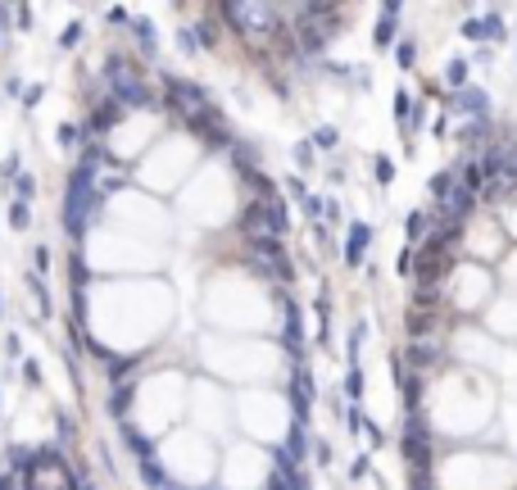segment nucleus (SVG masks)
I'll list each match as a JSON object with an SVG mask.
<instances>
[{"mask_svg": "<svg viewBox=\"0 0 517 490\" xmlns=\"http://www.w3.org/2000/svg\"><path fill=\"white\" fill-rule=\"evenodd\" d=\"M300 336H304V318H300V304L286 300V345L300 350Z\"/></svg>", "mask_w": 517, "mask_h": 490, "instance_id": "obj_12", "label": "nucleus"}, {"mask_svg": "<svg viewBox=\"0 0 517 490\" xmlns=\"http://www.w3.org/2000/svg\"><path fill=\"white\" fill-rule=\"evenodd\" d=\"M14 191H19V200L28 204V200H32V191H36V182H32L28 173H19V177H14Z\"/></svg>", "mask_w": 517, "mask_h": 490, "instance_id": "obj_26", "label": "nucleus"}, {"mask_svg": "<svg viewBox=\"0 0 517 490\" xmlns=\"http://www.w3.org/2000/svg\"><path fill=\"white\" fill-rule=\"evenodd\" d=\"M187 127L209 145V150H231V132L223 127L218 109H200V114H187Z\"/></svg>", "mask_w": 517, "mask_h": 490, "instance_id": "obj_1", "label": "nucleus"}, {"mask_svg": "<svg viewBox=\"0 0 517 490\" xmlns=\"http://www.w3.org/2000/svg\"><path fill=\"white\" fill-rule=\"evenodd\" d=\"M286 191L295 195V200H304V195H309V187H304V177H300V173H291V177H286Z\"/></svg>", "mask_w": 517, "mask_h": 490, "instance_id": "obj_29", "label": "nucleus"}, {"mask_svg": "<svg viewBox=\"0 0 517 490\" xmlns=\"http://www.w3.org/2000/svg\"><path fill=\"white\" fill-rule=\"evenodd\" d=\"M345 400H350V404L363 400V372H359V363H350V372H345Z\"/></svg>", "mask_w": 517, "mask_h": 490, "instance_id": "obj_16", "label": "nucleus"}, {"mask_svg": "<svg viewBox=\"0 0 517 490\" xmlns=\"http://www.w3.org/2000/svg\"><path fill=\"white\" fill-rule=\"evenodd\" d=\"M223 14L254 36V32H263V23H277L281 9H273V5H236V0H231V5H223Z\"/></svg>", "mask_w": 517, "mask_h": 490, "instance_id": "obj_2", "label": "nucleus"}, {"mask_svg": "<svg viewBox=\"0 0 517 490\" xmlns=\"http://www.w3.org/2000/svg\"><path fill=\"white\" fill-rule=\"evenodd\" d=\"M467 68H472L467 59H449V64H445V82H449L454 91H463V87H467Z\"/></svg>", "mask_w": 517, "mask_h": 490, "instance_id": "obj_15", "label": "nucleus"}, {"mask_svg": "<svg viewBox=\"0 0 517 490\" xmlns=\"http://www.w3.org/2000/svg\"><path fill=\"white\" fill-rule=\"evenodd\" d=\"M309 145H313V155L318 150H336V145H340V132L336 127H318L313 137H309Z\"/></svg>", "mask_w": 517, "mask_h": 490, "instance_id": "obj_17", "label": "nucleus"}, {"mask_svg": "<svg viewBox=\"0 0 517 490\" xmlns=\"http://www.w3.org/2000/svg\"><path fill=\"white\" fill-rule=\"evenodd\" d=\"M323 73H327L331 82H345V78H350V68H345V64H323Z\"/></svg>", "mask_w": 517, "mask_h": 490, "instance_id": "obj_34", "label": "nucleus"}, {"mask_svg": "<svg viewBox=\"0 0 517 490\" xmlns=\"http://www.w3.org/2000/svg\"><path fill=\"white\" fill-rule=\"evenodd\" d=\"M122 440H127V449H132V454H137L141 463H150V459H155V440H145L137 427H122Z\"/></svg>", "mask_w": 517, "mask_h": 490, "instance_id": "obj_11", "label": "nucleus"}, {"mask_svg": "<svg viewBox=\"0 0 517 490\" xmlns=\"http://www.w3.org/2000/svg\"><path fill=\"white\" fill-rule=\"evenodd\" d=\"M177 46H182V55H195V51H200V41H195V28H182Z\"/></svg>", "mask_w": 517, "mask_h": 490, "instance_id": "obj_27", "label": "nucleus"}, {"mask_svg": "<svg viewBox=\"0 0 517 490\" xmlns=\"http://www.w3.org/2000/svg\"><path fill=\"white\" fill-rule=\"evenodd\" d=\"M78 141V127H73V123H64V127H59V145H73Z\"/></svg>", "mask_w": 517, "mask_h": 490, "instance_id": "obj_36", "label": "nucleus"}, {"mask_svg": "<svg viewBox=\"0 0 517 490\" xmlns=\"http://www.w3.org/2000/svg\"><path fill=\"white\" fill-rule=\"evenodd\" d=\"M350 476H354V481H359V476H367V454H359V459L350 463Z\"/></svg>", "mask_w": 517, "mask_h": 490, "instance_id": "obj_35", "label": "nucleus"}, {"mask_svg": "<svg viewBox=\"0 0 517 490\" xmlns=\"http://www.w3.org/2000/svg\"><path fill=\"white\" fill-rule=\"evenodd\" d=\"M127 404H132V382H127V386H114V400H109V413H114V418H122V413H127Z\"/></svg>", "mask_w": 517, "mask_h": 490, "instance_id": "obj_22", "label": "nucleus"}, {"mask_svg": "<svg viewBox=\"0 0 517 490\" xmlns=\"http://www.w3.org/2000/svg\"><path fill=\"white\" fill-rule=\"evenodd\" d=\"M313 400H318V386H313V377L304 372V368H295V382H291V409H295V422H304V418H309Z\"/></svg>", "mask_w": 517, "mask_h": 490, "instance_id": "obj_4", "label": "nucleus"}, {"mask_svg": "<svg viewBox=\"0 0 517 490\" xmlns=\"http://www.w3.org/2000/svg\"><path fill=\"white\" fill-rule=\"evenodd\" d=\"M395 118H400V127L409 132V123H413V95L404 91V87L395 91Z\"/></svg>", "mask_w": 517, "mask_h": 490, "instance_id": "obj_19", "label": "nucleus"}, {"mask_svg": "<svg viewBox=\"0 0 517 490\" xmlns=\"http://www.w3.org/2000/svg\"><path fill=\"white\" fill-rule=\"evenodd\" d=\"M427 187H431V195H436V204H440V200H445V195H449L454 187H459V177H454V168H440V173L431 177Z\"/></svg>", "mask_w": 517, "mask_h": 490, "instance_id": "obj_14", "label": "nucleus"}, {"mask_svg": "<svg viewBox=\"0 0 517 490\" xmlns=\"http://www.w3.org/2000/svg\"><path fill=\"white\" fill-rule=\"evenodd\" d=\"M122 114H127V109H118L114 100H100V109L91 114V123H86V137H91V132H109Z\"/></svg>", "mask_w": 517, "mask_h": 490, "instance_id": "obj_8", "label": "nucleus"}, {"mask_svg": "<svg viewBox=\"0 0 517 490\" xmlns=\"http://www.w3.org/2000/svg\"><path fill=\"white\" fill-rule=\"evenodd\" d=\"M404 372H431V368H440V345H427V340H409V350H404L400 359Z\"/></svg>", "mask_w": 517, "mask_h": 490, "instance_id": "obj_3", "label": "nucleus"}, {"mask_svg": "<svg viewBox=\"0 0 517 490\" xmlns=\"http://www.w3.org/2000/svg\"><path fill=\"white\" fill-rule=\"evenodd\" d=\"M367 241H372V227H367V223H350V236H345V264H363Z\"/></svg>", "mask_w": 517, "mask_h": 490, "instance_id": "obj_7", "label": "nucleus"}, {"mask_svg": "<svg viewBox=\"0 0 517 490\" xmlns=\"http://www.w3.org/2000/svg\"><path fill=\"white\" fill-rule=\"evenodd\" d=\"M427 231H431V214H427V209H413L409 218H404V236H409V245H413V241L422 245Z\"/></svg>", "mask_w": 517, "mask_h": 490, "instance_id": "obj_9", "label": "nucleus"}, {"mask_svg": "<svg viewBox=\"0 0 517 490\" xmlns=\"http://www.w3.org/2000/svg\"><path fill=\"white\" fill-rule=\"evenodd\" d=\"M291 159H295V168H313V145H309V141H295Z\"/></svg>", "mask_w": 517, "mask_h": 490, "instance_id": "obj_24", "label": "nucleus"}, {"mask_svg": "<svg viewBox=\"0 0 517 490\" xmlns=\"http://www.w3.org/2000/svg\"><path fill=\"white\" fill-rule=\"evenodd\" d=\"M372 177H377V187H390V182H395V159L377 155L372 159Z\"/></svg>", "mask_w": 517, "mask_h": 490, "instance_id": "obj_18", "label": "nucleus"}, {"mask_svg": "<svg viewBox=\"0 0 517 490\" xmlns=\"http://www.w3.org/2000/svg\"><path fill=\"white\" fill-rule=\"evenodd\" d=\"M132 32H137V46H141V51H145V55H155V28H150V23L137 19V23H132Z\"/></svg>", "mask_w": 517, "mask_h": 490, "instance_id": "obj_21", "label": "nucleus"}, {"mask_svg": "<svg viewBox=\"0 0 517 490\" xmlns=\"http://www.w3.org/2000/svg\"><path fill=\"white\" fill-rule=\"evenodd\" d=\"M23 105H28V109L41 105V87H28V91H23Z\"/></svg>", "mask_w": 517, "mask_h": 490, "instance_id": "obj_37", "label": "nucleus"}, {"mask_svg": "<svg viewBox=\"0 0 517 490\" xmlns=\"http://www.w3.org/2000/svg\"><path fill=\"white\" fill-rule=\"evenodd\" d=\"M459 32L467 36V41H503V36H508V32H503V19H499V14H486V19H467Z\"/></svg>", "mask_w": 517, "mask_h": 490, "instance_id": "obj_6", "label": "nucleus"}, {"mask_svg": "<svg viewBox=\"0 0 517 490\" xmlns=\"http://www.w3.org/2000/svg\"><path fill=\"white\" fill-rule=\"evenodd\" d=\"M300 209L309 214V218H318V214H323V200H318V195H304V200H300Z\"/></svg>", "mask_w": 517, "mask_h": 490, "instance_id": "obj_32", "label": "nucleus"}, {"mask_svg": "<svg viewBox=\"0 0 517 490\" xmlns=\"http://www.w3.org/2000/svg\"><path fill=\"white\" fill-rule=\"evenodd\" d=\"M141 476H145V486H150V490H164V486L172 481L168 472H159V463H155V459H150V463H141Z\"/></svg>", "mask_w": 517, "mask_h": 490, "instance_id": "obj_20", "label": "nucleus"}, {"mask_svg": "<svg viewBox=\"0 0 517 490\" xmlns=\"http://www.w3.org/2000/svg\"><path fill=\"white\" fill-rule=\"evenodd\" d=\"M372 46H377V51H390V46H395V19H386V14L377 19V28H372Z\"/></svg>", "mask_w": 517, "mask_h": 490, "instance_id": "obj_13", "label": "nucleus"}, {"mask_svg": "<svg viewBox=\"0 0 517 490\" xmlns=\"http://www.w3.org/2000/svg\"><path fill=\"white\" fill-rule=\"evenodd\" d=\"M449 109H454V114H463V118H486L490 114V95L476 91V87H463V91L449 95Z\"/></svg>", "mask_w": 517, "mask_h": 490, "instance_id": "obj_5", "label": "nucleus"}, {"mask_svg": "<svg viewBox=\"0 0 517 490\" xmlns=\"http://www.w3.org/2000/svg\"><path fill=\"white\" fill-rule=\"evenodd\" d=\"M28 223H32V209H28L23 200H14V204H9V227H14V231H23Z\"/></svg>", "mask_w": 517, "mask_h": 490, "instance_id": "obj_23", "label": "nucleus"}, {"mask_svg": "<svg viewBox=\"0 0 517 490\" xmlns=\"http://www.w3.org/2000/svg\"><path fill=\"white\" fill-rule=\"evenodd\" d=\"M82 32H86L82 23H68V28H64V36H59V46H64V51H73V46L82 41Z\"/></svg>", "mask_w": 517, "mask_h": 490, "instance_id": "obj_25", "label": "nucleus"}, {"mask_svg": "<svg viewBox=\"0 0 517 490\" xmlns=\"http://www.w3.org/2000/svg\"><path fill=\"white\" fill-rule=\"evenodd\" d=\"M413 59H417V51H413V41H404V46H400V68L409 73V68H413Z\"/></svg>", "mask_w": 517, "mask_h": 490, "instance_id": "obj_31", "label": "nucleus"}, {"mask_svg": "<svg viewBox=\"0 0 517 490\" xmlns=\"http://www.w3.org/2000/svg\"><path fill=\"white\" fill-rule=\"evenodd\" d=\"M32 264H36V273H46V268H51V250H46V245H36Z\"/></svg>", "mask_w": 517, "mask_h": 490, "instance_id": "obj_33", "label": "nucleus"}, {"mask_svg": "<svg viewBox=\"0 0 517 490\" xmlns=\"http://www.w3.org/2000/svg\"><path fill=\"white\" fill-rule=\"evenodd\" d=\"M363 432H367V445H372V449H381V445H386V432H381L377 422H363Z\"/></svg>", "mask_w": 517, "mask_h": 490, "instance_id": "obj_28", "label": "nucleus"}, {"mask_svg": "<svg viewBox=\"0 0 517 490\" xmlns=\"http://www.w3.org/2000/svg\"><path fill=\"white\" fill-rule=\"evenodd\" d=\"M268 490H295V486L286 481V476H277V472H273V476H268Z\"/></svg>", "mask_w": 517, "mask_h": 490, "instance_id": "obj_38", "label": "nucleus"}, {"mask_svg": "<svg viewBox=\"0 0 517 490\" xmlns=\"http://www.w3.org/2000/svg\"><path fill=\"white\" fill-rule=\"evenodd\" d=\"M323 218H327V223H345V209L336 200H323Z\"/></svg>", "mask_w": 517, "mask_h": 490, "instance_id": "obj_30", "label": "nucleus"}, {"mask_svg": "<svg viewBox=\"0 0 517 490\" xmlns=\"http://www.w3.org/2000/svg\"><path fill=\"white\" fill-rule=\"evenodd\" d=\"M281 449H286V454H291V459H295V463L304 468V459H309V432H304V427L295 422V427H291V440H286Z\"/></svg>", "mask_w": 517, "mask_h": 490, "instance_id": "obj_10", "label": "nucleus"}]
</instances>
